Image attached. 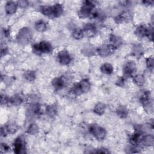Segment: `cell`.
<instances>
[{
  "mask_svg": "<svg viewBox=\"0 0 154 154\" xmlns=\"http://www.w3.org/2000/svg\"><path fill=\"white\" fill-rule=\"evenodd\" d=\"M52 47L48 42L43 41L39 43L35 44L32 46V51L37 55H41L42 54L49 53L52 51Z\"/></svg>",
  "mask_w": 154,
  "mask_h": 154,
  "instance_id": "6da1fadb",
  "label": "cell"
},
{
  "mask_svg": "<svg viewBox=\"0 0 154 154\" xmlns=\"http://www.w3.org/2000/svg\"><path fill=\"white\" fill-rule=\"evenodd\" d=\"M32 38V32L31 29L28 28H22L17 35V42L22 45H25L28 43Z\"/></svg>",
  "mask_w": 154,
  "mask_h": 154,
  "instance_id": "7a4b0ae2",
  "label": "cell"
},
{
  "mask_svg": "<svg viewBox=\"0 0 154 154\" xmlns=\"http://www.w3.org/2000/svg\"><path fill=\"white\" fill-rule=\"evenodd\" d=\"M94 5L90 1H85L83 5L78 11V16L81 18H86L91 15L92 10L94 8Z\"/></svg>",
  "mask_w": 154,
  "mask_h": 154,
  "instance_id": "3957f363",
  "label": "cell"
},
{
  "mask_svg": "<svg viewBox=\"0 0 154 154\" xmlns=\"http://www.w3.org/2000/svg\"><path fill=\"white\" fill-rule=\"evenodd\" d=\"M90 133L98 140H102L106 136V131L102 127L97 125H92L89 128Z\"/></svg>",
  "mask_w": 154,
  "mask_h": 154,
  "instance_id": "277c9868",
  "label": "cell"
},
{
  "mask_svg": "<svg viewBox=\"0 0 154 154\" xmlns=\"http://www.w3.org/2000/svg\"><path fill=\"white\" fill-rule=\"evenodd\" d=\"M116 48L111 44L103 45L97 49V52L101 57H107L113 53Z\"/></svg>",
  "mask_w": 154,
  "mask_h": 154,
  "instance_id": "5b68a950",
  "label": "cell"
},
{
  "mask_svg": "<svg viewBox=\"0 0 154 154\" xmlns=\"http://www.w3.org/2000/svg\"><path fill=\"white\" fill-rule=\"evenodd\" d=\"M57 58L59 63H60L63 65L69 64L72 60L70 55H69L68 52L65 50L61 51L58 52L57 55Z\"/></svg>",
  "mask_w": 154,
  "mask_h": 154,
  "instance_id": "8992f818",
  "label": "cell"
},
{
  "mask_svg": "<svg viewBox=\"0 0 154 154\" xmlns=\"http://www.w3.org/2000/svg\"><path fill=\"white\" fill-rule=\"evenodd\" d=\"M136 71V65L134 62L129 61L128 62L124 68H123V72L125 75L126 77L131 76Z\"/></svg>",
  "mask_w": 154,
  "mask_h": 154,
  "instance_id": "52a82bcc",
  "label": "cell"
},
{
  "mask_svg": "<svg viewBox=\"0 0 154 154\" xmlns=\"http://www.w3.org/2000/svg\"><path fill=\"white\" fill-rule=\"evenodd\" d=\"M84 34H86L89 37H93L96 34V28L92 23H87L83 29Z\"/></svg>",
  "mask_w": 154,
  "mask_h": 154,
  "instance_id": "ba28073f",
  "label": "cell"
},
{
  "mask_svg": "<svg viewBox=\"0 0 154 154\" xmlns=\"http://www.w3.org/2000/svg\"><path fill=\"white\" fill-rule=\"evenodd\" d=\"M132 14L128 11H125L121 13V14L119 16H117L115 18V21L116 23H120L125 20H129L132 19Z\"/></svg>",
  "mask_w": 154,
  "mask_h": 154,
  "instance_id": "9c48e42d",
  "label": "cell"
},
{
  "mask_svg": "<svg viewBox=\"0 0 154 154\" xmlns=\"http://www.w3.org/2000/svg\"><path fill=\"white\" fill-rule=\"evenodd\" d=\"M24 149L23 141L20 137H18L14 142V152L16 153H20Z\"/></svg>",
  "mask_w": 154,
  "mask_h": 154,
  "instance_id": "30bf717a",
  "label": "cell"
},
{
  "mask_svg": "<svg viewBox=\"0 0 154 154\" xmlns=\"http://www.w3.org/2000/svg\"><path fill=\"white\" fill-rule=\"evenodd\" d=\"M17 5L13 1H8L6 3L5 10L8 14H13L16 13L17 10Z\"/></svg>",
  "mask_w": 154,
  "mask_h": 154,
  "instance_id": "8fae6325",
  "label": "cell"
},
{
  "mask_svg": "<svg viewBox=\"0 0 154 154\" xmlns=\"http://www.w3.org/2000/svg\"><path fill=\"white\" fill-rule=\"evenodd\" d=\"M140 100L144 106L150 105V92L149 91L143 92L140 97Z\"/></svg>",
  "mask_w": 154,
  "mask_h": 154,
  "instance_id": "7c38bea8",
  "label": "cell"
},
{
  "mask_svg": "<svg viewBox=\"0 0 154 154\" xmlns=\"http://www.w3.org/2000/svg\"><path fill=\"white\" fill-rule=\"evenodd\" d=\"M143 144L146 146H152L154 143V138L152 135H146L141 138Z\"/></svg>",
  "mask_w": 154,
  "mask_h": 154,
  "instance_id": "4fadbf2b",
  "label": "cell"
},
{
  "mask_svg": "<svg viewBox=\"0 0 154 154\" xmlns=\"http://www.w3.org/2000/svg\"><path fill=\"white\" fill-rule=\"evenodd\" d=\"M53 9V16L54 17H57L60 16L63 11V6L60 4H56L52 6Z\"/></svg>",
  "mask_w": 154,
  "mask_h": 154,
  "instance_id": "5bb4252c",
  "label": "cell"
},
{
  "mask_svg": "<svg viewBox=\"0 0 154 154\" xmlns=\"http://www.w3.org/2000/svg\"><path fill=\"white\" fill-rule=\"evenodd\" d=\"M82 93H85L88 91L90 88V83L89 82V81L87 79H84L82 80H81L79 83H78Z\"/></svg>",
  "mask_w": 154,
  "mask_h": 154,
  "instance_id": "9a60e30c",
  "label": "cell"
},
{
  "mask_svg": "<svg viewBox=\"0 0 154 154\" xmlns=\"http://www.w3.org/2000/svg\"><path fill=\"white\" fill-rule=\"evenodd\" d=\"M39 104L35 102L31 103L28 106V111L31 114H37L39 112Z\"/></svg>",
  "mask_w": 154,
  "mask_h": 154,
  "instance_id": "2e32d148",
  "label": "cell"
},
{
  "mask_svg": "<svg viewBox=\"0 0 154 154\" xmlns=\"http://www.w3.org/2000/svg\"><path fill=\"white\" fill-rule=\"evenodd\" d=\"M52 84L56 89H60L64 85V81L61 78H56L52 81Z\"/></svg>",
  "mask_w": 154,
  "mask_h": 154,
  "instance_id": "e0dca14e",
  "label": "cell"
},
{
  "mask_svg": "<svg viewBox=\"0 0 154 154\" xmlns=\"http://www.w3.org/2000/svg\"><path fill=\"white\" fill-rule=\"evenodd\" d=\"M41 12L42 14H43L45 16L53 18V9L52 6H44L42 7L40 9Z\"/></svg>",
  "mask_w": 154,
  "mask_h": 154,
  "instance_id": "ac0fdd59",
  "label": "cell"
},
{
  "mask_svg": "<svg viewBox=\"0 0 154 154\" xmlns=\"http://www.w3.org/2000/svg\"><path fill=\"white\" fill-rule=\"evenodd\" d=\"M116 113L117 116H119L120 117L125 118L128 114V111L126 106L121 105L117 108L116 110Z\"/></svg>",
  "mask_w": 154,
  "mask_h": 154,
  "instance_id": "d6986e66",
  "label": "cell"
},
{
  "mask_svg": "<svg viewBox=\"0 0 154 154\" xmlns=\"http://www.w3.org/2000/svg\"><path fill=\"white\" fill-rule=\"evenodd\" d=\"M46 113L51 118L54 117L57 114V108L55 105H51L47 106L46 108Z\"/></svg>",
  "mask_w": 154,
  "mask_h": 154,
  "instance_id": "ffe728a7",
  "label": "cell"
},
{
  "mask_svg": "<svg viewBox=\"0 0 154 154\" xmlns=\"http://www.w3.org/2000/svg\"><path fill=\"white\" fill-rule=\"evenodd\" d=\"M109 42H111V45H113L116 48L117 46H120L122 42L120 37L116 36L115 35H113V34H111L109 36Z\"/></svg>",
  "mask_w": 154,
  "mask_h": 154,
  "instance_id": "44dd1931",
  "label": "cell"
},
{
  "mask_svg": "<svg viewBox=\"0 0 154 154\" xmlns=\"http://www.w3.org/2000/svg\"><path fill=\"white\" fill-rule=\"evenodd\" d=\"M100 71L104 74H111L113 72V67L111 64L105 63L101 66Z\"/></svg>",
  "mask_w": 154,
  "mask_h": 154,
  "instance_id": "7402d4cb",
  "label": "cell"
},
{
  "mask_svg": "<svg viewBox=\"0 0 154 154\" xmlns=\"http://www.w3.org/2000/svg\"><path fill=\"white\" fill-rule=\"evenodd\" d=\"M147 32V28L143 25H140L137 27L135 31V34L139 37H143L146 36Z\"/></svg>",
  "mask_w": 154,
  "mask_h": 154,
  "instance_id": "603a6c76",
  "label": "cell"
},
{
  "mask_svg": "<svg viewBox=\"0 0 154 154\" xmlns=\"http://www.w3.org/2000/svg\"><path fill=\"white\" fill-rule=\"evenodd\" d=\"M105 108H106V106L104 103H98L94 106V111L96 114H97L98 115H102L104 113V112L105 111Z\"/></svg>",
  "mask_w": 154,
  "mask_h": 154,
  "instance_id": "cb8c5ba5",
  "label": "cell"
},
{
  "mask_svg": "<svg viewBox=\"0 0 154 154\" xmlns=\"http://www.w3.org/2000/svg\"><path fill=\"white\" fill-rule=\"evenodd\" d=\"M141 134H140V133H138V132H135L131 137V138L129 139L130 143L133 145H137L140 142V140H141Z\"/></svg>",
  "mask_w": 154,
  "mask_h": 154,
  "instance_id": "d4e9b609",
  "label": "cell"
},
{
  "mask_svg": "<svg viewBox=\"0 0 154 154\" xmlns=\"http://www.w3.org/2000/svg\"><path fill=\"white\" fill-rule=\"evenodd\" d=\"M26 132L32 135H36L38 132V127L35 123H32L28 126Z\"/></svg>",
  "mask_w": 154,
  "mask_h": 154,
  "instance_id": "484cf974",
  "label": "cell"
},
{
  "mask_svg": "<svg viewBox=\"0 0 154 154\" xmlns=\"http://www.w3.org/2000/svg\"><path fill=\"white\" fill-rule=\"evenodd\" d=\"M22 102V97L19 95H15L10 99V103L14 106H18Z\"/></svg>",
  "mask_w": 154,
  "mask_h": 154,
  "instance_id": "4316f807",
  "label": "cell"
},
{
  "mask_svg": "<svg viewBox=\"0 0 154 154\" xmlns=\"http://www.w3.org/2000/svg\"><path fill=\"white\" fill-rule=\"evenodd\" d=\"M35 28L39 32H43L46 29V25L43 20H38L35 23Z\"/></svg>",
  "mask_w": 154,
  "mask_h": 154,
  "instance_id": "83f0119b",
  "label": "cell"
},
{
  "mask_svg": "<svg viewBox=\"0 0 154 154\" xmlns=\"http://www.w3.org/2000/svg\"><path fill=\"white\" fill-rule=\"evenodd\" d=\"M133 81L137 85L141 86L144 84L145 79H144V77L143 75H136L134 77Z\"/></svg>",
  "mask_w": 154,
  "mask_h": 154,
  "instance_id": "f1b7e54d",
  "label": "cell"
},
{
  "mask_svg": "<svg viewBox=\"0 0 154 154\" xmlns=\"http://www.w3.org/2000/svg\"><path fill=\"white\" fill-rule=\"evenodd\" d=\"M132 53L135 57H140L143 53V49L142 46L140 45H135L133 48Z\"/></svg>",
  "mask_w": 154,
  "mask_h": 154,
  "instance_id": "f546056e",
  "label": "cell"
},
{
  "mask_svg": "<svg viewBox=\"0 0 154 154\" xmlns=\"http://www.w3.org/2000/svg\"><path fill=\"white\" fill-rule=\"evenodd\" d=\"M25 78L28 81H32L35 78V72L32 70H28L24 73Z\"/></svg>",
  "mask_w": 154,
  "mask_h": 154,
  "instance_id": "4dcf8cb0",
  "label": "cell"
},
{
  "mask_svg": "<svg viewBox=\"0 0 154 154\" xmlns=\"http://www.w3.org/2000/svg\"><path fill=\"white\" fill-rule=\"evenodd\" d=\"M84 32L81 29H75L72 32V36L75 39H81L84 37Z\"/></svg>",
  "mask_w": 154,
  "mask_h": 154,
  "instance_id": "1f68e13d",
  "label": "cell"
},
{
  "mask_svg": "<svg viewBox=\"0 0 154 154\" xmlns=\"http://www.w3.org/2000/svg\"><path fill=\"white\" fill-rule=\"evenodd\" d=\"M5 128L7 133H10V134L14 133L17 129V126L14 123H10L7 125L6 126H5Z\"/></svg>",
  "mask_w": 154,
  "mask_h": 154,
  "instance_id": "d6a6232c",
  "label": "cell"
},
{
  "mask_svg": "<svg viewBox=\"0 0 154 154\" xmlns=\"http://www.w3.org/2000/svg\"><path fill=\"white\" fill-rule=\"evenodd\" d=\"M72 93L76 96H79L82 93H83L78 84H76L75 85H74L72 88Z\"/></svg>",
  "mask_w": 154,
  "mask_h": 154,
  "instance_id": "836d02e7",
  "label": "cell"
},
{
  "mask_svg": "<svg viewBox=\"0 0 154 154\" xmlns=\"http://www.w3.org/2000/svg\"><path fill=\"white\" fill-rule=\"evenodd\" d=\"M146 66L149 69H153L154 66V60L152 57H148L146 59Z\"/></svg>",
  "mask_w": 154,
  "mask_h": 154,
  "instance_id": "e575fe53",
  "label": "cell"
},
{
  "mask_svg": "<svg viewBox=\"0 0 154 154\" xmlns=\"http://www.w3.org/2000/svg\"><path fill=\"white\" fill-rule=\"evenodd\" d=\"M7 52V46L5 45V43L2 42L1 45V57H2L4 55H5Z\"/></svg>",
  "mask_w": 154,
  "mask_h": 154,
  "instance_id": "d590c367",
  "label": "cell"
},
{
  "mask_svg": "<svg viewBox=\"0 0 154 154\" xmlns=\"http://www.w3.org/2000/svg\"><path fill=\"white\" fill-rule=\"evenodd\" d=\"M146 36H147L149 40H150L151 41L153 40V29L152 28H147V32H146Z\"/></svg>",
  "mask_w": 154,
  "mask_h": 154,
  "instance_id": "8d00e7d4",
  "label": "cell"
},
{
  "mask_svg": "<svg viewBox=\"0 0 154 154\" xmlns=\"http://www.w3.org/2000/svg\"><path fill=\"white\" fill-rule=\"evenodd\" d=\"M17 5L22 8L26 7L28 5V2L25 0H22V1H19L17 2Z\"/></svg>",
  "mask_w": 154,
  "mask_h": 154,
  "instance_id": "74e56055",
  "label": "cell"
},
{
  "mask_svg": "<svg viewBox=\"0 0 154 154\" xmlns=\"http://www.w3.org/2000/svg\"><path fill=\"white\" fill-rule=\"evenodd\" d=\"M93 153H109V152L106 149H103V148H100V149H98L97 150H96V151H94Z\"/></svg>",
  "mask_w": 154,
  "mask_h": 154,
  "instance_id": "f35d334b",
  "label": "cell"
},
{
  "mask_svg": "<svg viewBox=\"0 0 154 154\" xmlns=\"http://www.w3.org/2000/svg\"><path fill=\"white\" fill-rule=\"evenodd\" d=\"M1 105H6L8 103H10V99H8L5 96H1Z\"/></svg>",
  "mask_w": 154,
  "mask_h": 154,
  "instance_id": "ab89813d",
  "label": "cell"
},
{
  "mask_svg": "<svg viewBox=\"0 0 154 154\" xmlns=\"http://www.w3.org/2000/svg\"><path fill=\"white\" fill-rule=\"evenodd\" d=\"M9 150V147L6 145L5 144H1V152H6Z\"/></svg>",
  "mask_w": 154,
  "mask_h": 154,
  "instance_id": "60d3db41",
  "label": "cell"
},
{
  "mask_svg": "<svg viewBox=\"0 0 154 154\" xmlns=\"http://www.w3.org/2000/svg\"><path fill=\"white\" fill-rule=\"evenodd\" d=\"M124 84H125V79L123 78H119L116 82V85L120 86V87L123 86L124 85Z\"/></svg>",
  "mask_w": 154,
  "mask_h": 154,
  "instance_id": "b9f144b4",
  "label": "cell"
},
{
  "mask_svg": "<svg viewBox=\"0 0 154 154\" xmlns=\"http://www.w3.org/2000/svg\"><path fill=\"white\" fill-rule=\"evenodd\" d=\"M144 4L146 5H152L153 4V2L152 1H143V2Z\"/></svg>",
  "mask_w": 154,
  "mask_h": 154,
  "instance_id": "7bdbcfd3",
  "label": "cell"
}]
</instances>
